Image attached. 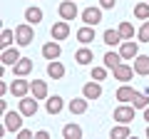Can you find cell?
Returning a JSON list of instances; mask_svg holds the SVG:
<instances>
[{"label":"cell","mask_w":149,"mask_h":139,"mask_svg":"<svg viewBox=\"0 0 149 139\" xmlns=\"http://www.w3.org/2000/svg\"><path fill=\"white\" fill-rule=\"evenodd\" d=\"M10 90V85H8L5 80H0V97H5V92Z\"/></svg>","instance_id":"cell-36"},{"label":"cell","mask_w":149,"mask_h":139,"mask_svg":"<svg viewBox=\"0 0 149 139\" xmlns=\"http://www.w3.org/2000/svg\"><path fill=\"white\" fill-rule=\"evenodd\" d=\"M20 57H22V55H20V50H17V47H5V50H3V55H0V60H3L5 67H13Z\"/></svg>","instance_id":"cell-18"},{"label":"cell","mask_w":149,"mask_h":139,"mask_svg":"<svg viewBox=\"0 0 149 139\" xmlns=\"http://www.w3.org/2000/svg\"><path fill=\"white\" fill-rule=\"evenodd\" d=\"M0 38H3V40H0V42H3V50H5V47H13V42H15V30H10V27H5Z\"/></svg>","instance_id":"cell-31"},{"label":"cell","mask_w":149,"mask_h":139,"mask_svg":"<svg viewBox=\"0 0 149 139\" xmlns=\"http://www.w3.org/2000/svg\"><path fill=\"white\" fill-rule=\"evenodd\" d=\"M10 92H13V97H25V95H30V82L25 80V77H15L13 80V85H10Z\"/></svg>","instance_id":"cell-9"},{"label":"cell","mask_w":149,"mask_h":139,"mask_svg":"<svg viewBox=\"0 0 149 139\" xmlns=\"http://www.w3.org/2000/svg\"><path fill=\"white\" fill-rule=\"evenodd\" d=\"M62 137L65 139H82V127H80V124H65V127H62Z\"/></svg>","instance_id":"cell-27"},{"label":"cell","mask_w":149,"mask_h":139,"mask_svg":"<svg viewBox=\"0 0 149 139\" xmlns=\"http://www.w3.org/2000/svg\"><path fill=\"white\" fill-rule=\"evenodd\" d=\"M114 5H117V0H100V8H102V10H112Z\"/></svg>","instance_id":"cell-34"},{"label":"cell","mask_w":149,"mask_h":139,"mask_svg":"<svg viewBox=\"0 0 149 139\" xmlns=\"http://www.w3.org/2000/svg\"><path fill=\"white\" fill-rule=\"evenodd\" d=\"M132 104H134L137 109H147V107H149V95H147V92H137L134 99H132Z\"/></svg>","instance_id":"cell-30"},{"label":"cell","mask_w":149,"mask_h":139,"mask_svg":"<svg viewBox=\"0 0 149 139\" xmlns=\"http://www.w3.org/2000/svg\"><path fill=\"white\" fill-rule=\"evenodd\" d=\"M134 17H137V20H149V0L134 5Z\"/></svg>","instance_id":"cell-28"},{"label":"cell","mask_w":149,"mask_h":139,"mask_svg":"<svg viewBox=\"0 0 149 139\" xmlns=\"http://www.w3.org/2000/svg\"><path fill=\"white\" fill-rule=\"evenodd\" d=\"M117 30H119V35H122L124 40H134V25H132V22H127V20L119 22Z\"/></svg>","instance_id":"cell-29"},{"label":"cell","mask_w":149,"mask_h":139,"mask_svg":"<svg viewBox=\"0 0 149 139\" xmlns=\"http://www.w3.org/2000/svg\"><path fill=\"white\" fill-rule=\"evenodd\" d=\"M82 95H85L87 99H100V97H102V85H100L97 80L87 82V85L82 87Z\"/></svg>","instance_id":"cell-19"},{"label":"cell","mask_w":149,"mask_h":139,"mask_svg":"<svg viewBox=\"0 0 149 139\" xmlns=\"http://www.w3.org/2000/svg\"><path fill=\"white\" fill-rule=\"evenodd\" d=\"M45 109H47V114H52V117H55V114H60L65 109V99H62V97H57V95L47 97V99H45Z\"/></svg>","instance_id":"cell-15"},{"label":"cell","mask_w":149,"mask_h":139,"mask_svg":"<svg viewBox=\"0 0 149 139\" xmlns=\"http://www.w3.org/2000/svg\"><path fill=\"white\" fill-rule=\"evenodd\" d=\"M102 42H104L107 47H117V45L124 42V38L119 35V30H104L102 32Z\"/></svg>","instance_id":"cell-16"},{"label":"cell","mask_w":149,"mask_h":139,"mask_svg":"<svg viewBox=\"0 0 149 139\" xmlns=\"http://www.w3.org/2000/svg\"><path fill=\"white\" fill-rule=\"evenodd\" d=\"M112 75H114V80H119V82H129L137 72H134V65H127V62H119L117 67L112 70Z\"/></svg>","instance_id":"cell-7"},{"label":"cell","mask_w":149,"mask_h":139,"mask_svg":"<svg viewBox=\"0 0 149 139\" xmlns=\"http://www.w3.org/2000/svg\"><path fill=\"white\" fill-rule=\"evenodd\" d=\"M50 35H52V40H67L70 38V20H57L50 27Z\"/></svg>","instance_id":"cell-8"},{"label":"cell","mask_w":149,"mask_h":139,"mask_svg":"<svg viewBox=\"0 0 149 139\" xmlns=\"http://www.w3.org/2000/svg\"><path fill=\"white\" fill-rule=\"evenodd\" d=\"M57 13H60V17H62V20H74V17L80 15L77 0H62V3H60V8H57Z\"/></svg>","instance_id":"cell-5"},{"label":"cell","mask_w":149,"mask_h":139,"mask_svg":"<svg viewBox=\"0 0 149 139\" xmlns=\"http://www.w3.org/2000/svg\"><path fill=\"white\" fill-rule=\"evenodd\" d=\"M87 107H90V99H87L85 95H82V97H74V99L67 102V109H70L72 114H85Z\"/></svg>","instance_id":"cell-12"},{"label":"cell","mask_w":149,"mask_h":139,"mask_svg":"<svg viewBox=\"0 0 149 139\" xmlns=\"http://www.w3.org/2000/svg\"><path fill=\"white\" fill-rule=\"evenodd\" d=\"M134 95H137V90H134V87H129V82H122V87L114 92V99H119V102H132Z\"/></svg>","instance_id":"cell-20"},{"label":"cell","mask_w":149,"mask_h":139,"mask_svg":"<svg viewBox=\"0 0 149 139\" xmlns=\"http://www.w3.org/2000/svg\"><path fill=\"white\" fill-rule=\"evenodd\" d=\"M147 139H149V127H147Z\"/></svg>","instance_id":"cell-40"},{"label":"cell","mask_w":149,"mask_h":139,"mask_svg":"<svg viewBox=\"0 0 149 139\" xmlns=\"http://www.w3.org/2000/svg\"><path fill=\"white\" fill-rule=\"evenodd\" d=\"M15 134H17V139H30V137H35L30 129H20V132H15Z\"/></svg>","instance_id":"cell-35"},{"label":"cell","mask_w":149,"mask_h":139,"mask_svg":"<svg viewBox=\"0 0 149 139\" xmlns=\"http://www.w3.org/2000/svg\"><path fill=\"white\" fill-rule=\"evenodd\" d=\"M35 139H50V132H45V129H40V132H35Z\"/></svg>","instance_id":"cell-37"},{"label":"cell","mask_w":149,"mask_h":139,"mask_svg":"<svg viewBox=\"0 0 149 139\" xmlns=\"http://www.w3.org/2000/svg\"><path fill=\"white\" fill-rule=\"evenodd\" d=\"M119 62H124V57L119 55V50H117V52H112V50H109V52H107L104 57H102V65H104V67H109V72H112L114 67H117Z\"/></svg>","instance_id":"cell-25"},{"label":"cell","mask_w":149,"mask_h":139,"mask_svg":"<svg viewBox=\"0 0 149 139\" xmlns=\"http://www.w3.org/2000/svg\"><path fill=\"white\" fill-rule=\"evenodd\" d=\"M35 25H30V22H22V25L15 27V45L17 47H27V45L35 40V30H32Z\"/></svg>","instance_id":"cell-1"},{"label":"cell","mask_w":149,"mask_h":139,"mask_svg":"<svg viewBox=\"0 0 149 139\" xmlns=\"http://www.w3.org/2000/svg\"><path fill=\"white\" fill-rule=\"evenodd\" d=\"M74 38H77V42H82V45H90L92 40H95V27H92V25H82L80 30L74 32Z\"/></svg>","instance_id":"cell-21"},{"label":"cell","mask_w":149,"mask_h":139,"mask_svg":"<svg viewBox=\"0 0 149 139\" xmlns=\"http://www.w3.org/2000/svg\"><path fill=\"white\" fill-rule=\"evenodd\" d=\"M13 72H15V77H27L32 72V60L30 57H20L13 65Z\"/></svg>","instance_id":"cell-13"},{"label":"cell","mask_w":149,"mask_h":139,"mask_svg":"<svg viewBox=\"0 0 149 139\" xmlns=\"http://www.w3.org/2000/svg\"><path fill=\"white\" fill-rule=\"evenodd\" d=\"M107 72H109V67H92V72H90V77L92 80H97V82H102V80H107Z\"/></svg>","instance_id":"cell-32"},{"label":"cell","mask_w":149,"mask_h":139,"mask_svg":"<svg viewBox=\"0 0 149 139\" xmlns=\"http://www.w3.org/2000/svg\"><path fill=\"white\" fill-rule=\"evenodd\" d=\"M137 40L139 42H149V20H144L142 27L137 30Z\"/></svg>","instance_id":"cell-33"},{"label":"cell","mask_w":149,"mask_h":139,"mask_svg":"<svg viewBox=\"0 0 149 139\" xmlns=\"http://www.w3.org/2000/svg\"><path fill=\"white\" fill-rule=\"evenodd\" d=\"M42 17H45L42 10H40V8H35V5L25 10V22H30V25H40V22H42Z\"/></svg>","instance_id":"cell-26"},{"label":"cell","mask_w":149,"mask_h":139,"mask_svg":"<svg viewBox=\"0 0 149 139\" xmlns=\"http://www.w3.org/2000/svg\"><path fill=\"white\" fill-rule=\"evenodd\" d=\"M60 55H62L60 40H50V42L42 45V57H45V60H60Z\"/></svg>","instance_id":"cell-11"},{"label":"cell","mask_w":149,"mask_h":139,"mask_svg":"<svg viewBox=\"0 0 149 139\" xmlns=\"http://www.w3.org/2000/svg\"><path fill=\"white\" fill-rule=\"evenodd\" d=\"M134 104H129V102H122L117 109H114V122H119V124H129L134 119Z\"/></svg>","instance_id":"cell-3"},{"label":"cell","mask_w":149,"mask_h":139,"mask_svg":"<svg viewBox=\"0 0 149 139\" xmlns=\"http://www.w3.org/2000/svg\"><path fill=\"white\" fill-rule=\"evenodd\" d=\"M22 119H25V114L17 109V112H5L3 114V124H5L8 132H20L22 129Z\"/></svg>","instance_id":"cell-2"},{"label":"cell","mask_w":149,"mask_h":139,"mask_svg":"<svg viewBox=\"0 0 149 139\" xmlns=\"http://www.w3.org/2000/svg\"><path fill=\"white\" fill-rule=\"evenodd\" d=\"M144 122H147V124H149V107H147V109H144Z\"/></svg>","instance_id":"cell-39"},{"label":"cell","mask_w":149,"mask_h":139,"mask_svg":"<svg viewBox=\"0 0 149 139\" xmlns=\"http://www.w3.org/2000/svg\"><path fill=\"white\" fill-rule=\"evenodd\" d=\"M17 109H20L22 114H25V117H35L37 114V109H40V104H37V97H20V102H17Z\"/></svg>","instance_id":"cell-4"},{"label":"cell","mask_w":149,"mask_h":139,"mask_svg":"<svg viewBox=\"0 0 149 139\" xmlns=\"http://www.w3.org/2000/svg\"><path fill=\"white\" fill-rule=\"evenodd\" d=\"M134 72H137L139 77L149 75V55H137V57H134Z\"/></svg>","instance_id":"cell-22"},{"label":"cell","mask_w":149,"mask_h":139,"mask_svg":"<svg viewBox=\"0 0 149 139\" xmlns=\"http://www.w3.org/2000/svg\"><path fill=\"white\" fill-rule=\"evenodd\" d=\"M132 137V129H129V124H114V127L109 129V139H127Z\"/></svg>","instance_id":"cell-23"},{"label":"cell","mask_w":149,"mask_h":139,"mask_svg":"<svg viewBox=\"0 0 149 139\" xmlns=\"http://www.w3.org/2000/svg\"><path fill=\"white\" fill-rule=\"evenodd\" d=\"M119 55H122L124 60H134L139 55V40L134 42V40H124L122 45H119Z\"/></svg>","instance_id":"cell-10"},{"label":"cell","mask_w":149,"mask_h":139,"mask_svg":"<svg viewBox=\"0 0 149 139\" xmlns=\"http://www.w3.org/2000/svg\"><path fill=\"white\" fill-rule=\"evenodd\" d=\"M92 60H95V52H92L87 45H85V47H80L77 52H74V62H77V65H90Z\"/></svg>","instance_id":"cell-24"},{"label":"cell","mask_w":149,"mask_h":139,"mask_svg":"<svg viewBox=\"0 0 149 139\" xmlns=\"http://www.w3.org/2000/svg\"><path fill=\"white\" fill-rule=\"evenodd\" d=\"M5 112H8V102L3 99V97H0V117H3V114H5Z\"/></svg>","instance_id":"cell-38"},{"label":"cell","mask_w":149,"mask_h":139,"mask_svg":"<svg viewBox=\"0 0 149 139\" xmlns=\"http://www.w3.org/2000/svg\"><path fill=\"white\" fill-rule=\"evenodd\" d=\"M80 17H82V22H85V25H92V27H95V25H100V22H102V8L100 5H90V8H85V10H82L80 13Z\"/></svg>","instance_id":"cell-6"},{"label":"cell","mask_w":149,"mask_h":139,"mask_svg":"<svg viewBox=\"0 0 149 139\" xmlns=\"http://www.w3.org/2000/svg\"><path fill=\"white\" fill-rule=\"evenodd\" d=\"M47 77L50 80H62L65 77V65L60 60H47Z\"/></svg>","instance_id":"cell-14"},{"label":"cell","mask_w":149,"mask_h":139,"mask_svg":"<svg viewBox=\"0 0 149 139\" xmlns=\"http://www.w3.org/2000/svg\"><path fill=\"white\" fill-rule=\"evenodd\" d=\"M30 95L37 99H47V82L45 80H32L30 82Z\"/></svg>","instance_id":"cell-17"}]
</instances>
